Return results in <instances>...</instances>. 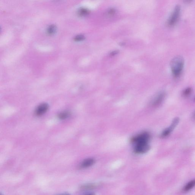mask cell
<instances>
[{
  "instance_id": "6",
  "label": "cell",
  "mask_w": 195,
  "mask_h": 195,
  "mask_svg": "<svg viewBox=\"0 0 195 195\" xmlns=\"http://www.w3.org/2000/svg\"><path fill=\"white\" fill-rule=\"evenodd\" d=\"M48 109V104L47 103H43L37 108L35 111V114L38 116L43 115L47 111Z\"/></svg>"
},
{
  "instance_id": "18",
  "label": "cell",
  "mask_w": 195,
  "mask_h": 195,
  "mask_svg": "<svg viewBox=\"0 0 195 195\" xmlns=\"http://www.w3.org/2000/svg\"><path fill=\"white\" fill-rule=\"evenodd\" d=\"M193 118L195 120V112H194V114H193Z\"/></svg>"
},
{
  "instance_id": "19",
  "label": "cell",
  "mask_w": 195,
  "mask_h": 195,
  "mask_svg": "<svg viewBox=\"0 0 195 195\" xmlns=\"http://www.w3.org/2000/svg\"><path fill=\"white\" fill-rule=\"evenodd\" d=\"M194 101H195V97L194 98Z\"/></svg>"
},
{
  "instance_id": "9",
  "label": "cell",
  "mask_w": 195,
  "mask_h": 195,
  "mask_svg": "<svg viewBox=\"0 0 195 195\" xmlns=\"http://www.w3.org/2000/svg\"><path fill=\"white\" fill-rule=\"evenodd\" d=\"M195 186V179L187 183L185 186H184L183 188V191L184 192H188L192 189H193Z\"/></svg>"
},
{
  "instance_id": "4",
  "label": "cell",
  "mask_w": 195,
  "mask_h": 195,
  "mask_svg": "<svg viewBox=\"0 0 195 195\" xmlns=\"http://www.w3.org/2000/svg\"><path fill=\"white\" fill-rule=\"evenodd\" d=\"M148 143H143L135 145L134 152L137 154H144L150 150Z\"/></svg>"
},
{
  "instance_id": "10",
  "label": "cell",
  "mask_w": 195,
  "mask_h": 195,
  "mask_svg": "<svg viewBox=\"0 0 195 195\" xmlns=\"http://www.w3.org/2000/svg\"><path fill=\"white\" fill-rule=\"evenodd\" d=\"M69 116V113L68 112H63L58 115V118L62 120L65 119L67 118Z\"/></svg>"
},
{
  "instance_id": "13",
  "label": "cell",
  "mask_w": 195,
  "mask_h": 195,
  "mask_svg": "<svg viewBox=\"0 0 195 195\" xmlns=\"http://www.w3.org/2000/svg\"><path fill=\"white\" fill-rule=\"evenodd\" d=\"M192 92V89L191 88H188L183 91V95L184 96H188L190 95Z\"/></svg>"
},
{
  "instance_id": "7",
  "label": "cell",
  "mask_w": 195,
  "mask_h": 195,
  "mask_svg": "<svg viewBox=\"0 0 195 195\" xmlns=\"http://www.w3.org/2000/svg\"><path fill=\"white\" fill-rule=\"evenodd\" d=\"M95 163V160L93 158H88L85 159L82 162L81 167L82 168L89 167L93 165Z\"/></svg>"
},
{
  "instance_id": "14",
  "label": "cell",
  "mask_w": 195,
  "mask_h": 195,
  "mask_svg": "<svg viewBox=\"0 0 195 195\" xmlns=\"http://www.w3.org/2000/svg\"><path fill=\"white\" fill-rule=\"evenodd\" d=\"M88 13V11L87 10L84 9H82L79 11V13L82 16L86 15Z\"/></svg>"
},
{
  "instance_id": "3",
  "label": "cell",
  "mask_w": 195,
  "mask_h": 195,
  "mask_svg": "<svg viewBox=\"0 0 195 195\" xmlns=\"http://www.w3.org/2000/svg\"><path fill=\"white\" fill-rule=\"evenodd\" d=\"M180 7L177 5L174 8L169 20H168V24L170 26L174 25L178 21L180 13Z\"/></svg>"
},
{
  "instance_id": "12",
  "label": "cell",
  "mask_w": 195,
  "mask_h": 195,
  "mask_svg": "<svg viewBox=\"0 0 195 195\" xmlns=\"http://www.w3.org/2000/svg\"><path fill=\"white\" fill-rule=\"evenodd\" d=\"M95 186H96L94 184H87L82 186V189H91L95 188Z\"/></svg>"
},
{
  "instance_id": "11",
  "label": "cell",
  "mask_w": 195,
  "mask_h": 195,
  "mask_svg": "<svg viewBox=\"0 0 195 195\" xmlns=\"http://www.w3.org/2000/svg\"><path fill=\"white\" fill-rule=\"evenodd\" d=\"M56 30L55 26L54 25H51L48 28V34H52L55 33Z\"/></svg>"
},
{
  "instance_id": "8",
  "label": "cell",
  "mask_w": 195,
  "mask_h": 195,
  "mask_svg": "<svg viewBox=\"0 0 195 195\" xmlns=\"http://www.w3.org/2000/svg\"><path fill=\"white\" fill-rule=\"evenodd\" d=\"M165 96V95L164 93H162L159 94L154 100L152 103L153 105L154 106H157L160 105L164 100Z\"/></svg>"
},
{
  "instance_id": "17",
  "label": "cell",
  "mask_w": 195,
  "mask_h": 195,
  "mask_svg": "<svg viewBox=\"0 0 195 195\" xmlns=\"http://www.w3.org/2000/svg\"><path fill=\"white\" fill-rule=\"evenodd\" d=\"M60 195H70L68 193H65V194H64Z\"/></svg>"
},
{
  "instance_id": "2",
  "label": "cell",
  "mask_w": 195,
  "mask_h": 195,
  "mask_svg": "<svg viewBox=\"0 0 195 195\" xmlns=\"http://www.w3.org/2000/svg\"><path fill=\"white\" fill-rule=\"evenodd\" d=\"M150 138V135L148 133H143L134 136L131 139V141L135 145L143 143H148Z\"/></svg>"
},
{
  "instance_id": "15",
  "label": "cell",
  "mask_w": 195,
  "mask_h": 195,
  "mask_svg": "<svg viewBox=\"0 0 195 195\" xmlns=\"http://www.w3.org/2000/svg\"><path fill=\"white\" fill-rule=\"evenodd\" d=\"M84 39V37L83 35H79L75 37V40L76 41H81Z\"/></svg>"
},
{
  "instance_id": "1",
  "label": "cell",
  "mask_w": 195,
  "mask_h": 195,
  "mask_svg": "<svg viewBox=\"0 0 195 195\" xmlns=\"http://www.w3.org/2000/svg\"><path fill=\"white\" fill-rule=\"evenodd\" d=\"M184 65V60L181 56H177L172 60L170 63L171 68L175 77H178L180 75Z\"/></svg>"
},
{
  "instance_id": "5",
  "label": "cell",
  "mask_w": 195,
  "mask_h": 195,
  "mask_svg": "<svg viewBox=\"0 0 195 195\" xmlns=\"http://www.w3.org/2000/svg\"><path fill=\"white\" fill-rule=\"evenodd\" d=\"M179 118H176L173 120L171 125L169 128H166V129L164 130L162 133L161 136L162 138H165L169 136L173 131V130L174 129V128L176 127V126L178 125V123L179 122Z\"/></svg>"
},
{
  "instance_id": "16",
  "label": "cell",
  "mask_w": 195,
  "mask_h": 195,
  "mask_svg": "<svg viewBox=\"0 0 195 195\" xmlns=\"http://www.w3.org/2000/svg\"><path fill=\"white\" fill-rule=\"evenodd\" d=\"M84 195H95L93 193H89V194H85Z\"/></svg>"
}]
</instances>
